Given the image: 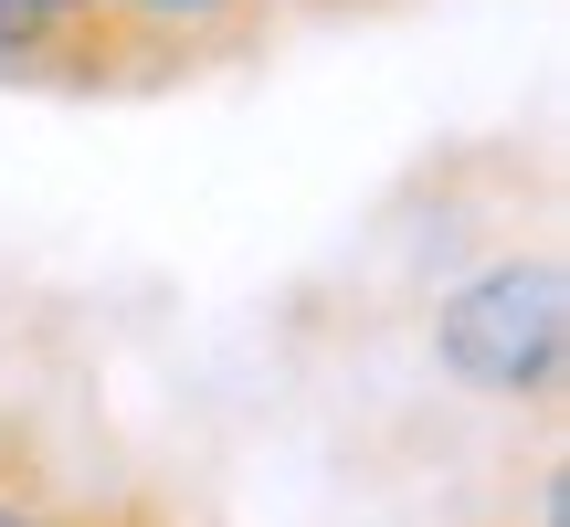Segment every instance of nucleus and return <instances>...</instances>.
<instances>
[{
  "instance_id": "nucleus-1",
  "label": "nucleus",
  "mask_w": 570,
  "mask_h": 527,
  "mask_svg": "<svg viewBox=\"0 0 570 527\" xmlns=\"http://www.w3.org/2000/svg\"><path fill=\"white\" fill-rule=\"evenodd\" d=\"M433 359L465 390H487V401H539L560 380V264L508 253L475 285H454L444 317H433Z\"/></svg>"
},
{
  "instance_id": "nucleus-2",
  "label": "nucleus",
  "mask_w": 570,
  "mask_h": 527,
  "mask_svg": "<svg viewBox=\"0 0 570 527\" xmlns=\"http://www.w3.org/2000/svg\"><path fill=\"white\" fill-rule=\"evenodd\" d=\"M106 11H127L190 84L233 74V63H265L285 32V0H106Z\"/></svg>"
},
{
  "instance_id": "nucleus-3",
  "label": "nucleus",
  "mask_w": 570,
  "mask_h": 527,
  "mask_svg": "<svg viewBox=\"0 0 570 527\" xmlns=\"http://www.w3.org/2000/svg\"><path fill=\"white\" fill-rule=\"evenodd\" d=\"M85 486H63L53 465H42V444L21 422H0V527H63L75 517Z\"/></svg>"
},
{
  "instance_id": "nucleus-4",
  "label": "nucleus",
  "mask_w": 570,
  "mask_h": 527,
  "mask_svg": "<svg viewBox=\"0 0 570 527\" xmlns=\"http://www.w3.org/2000/svg\"><path fill=\"white\" fill-rule=\"evenodd\" d=\"M63 527H169V507H159L148 486H85Z\"/></svg>"
}]
</instances>
